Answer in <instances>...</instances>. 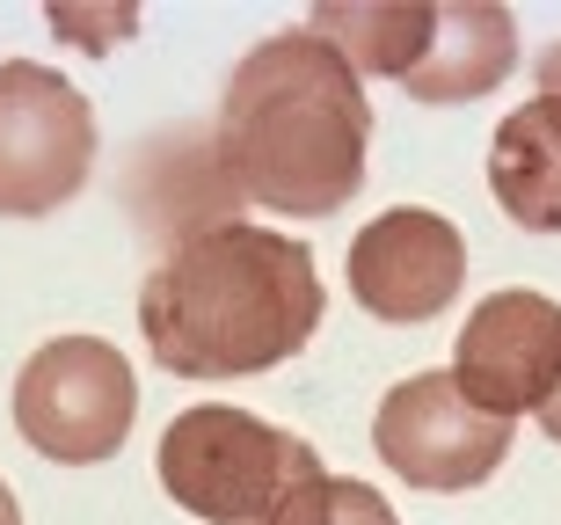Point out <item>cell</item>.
Listing matches in <instances>:
<instances>
[{
    "mask_svg": "<svg viewBox=\"0 0 561 525\" xmlns=\"http://www.w3.org/2000/svg\"><path fill=\"white\" fill-rule=\"evenodd\" d=\"M329 315L313 249L277 227H211L168 249L139 285V329L175 379H249L299 357Z\"/></svg>",
    "mask_w": 561,
    "mask_h": 525,
    "instance_id": "6da1fadb",
    "label": "cell"
},
{
    "mask_svg": "<svg viewBox=\"0 0 561 525\" xmlns=\"http://www.w3.org/2000/svg\"><path fill=\"white\" fill-rule=\"evenodd\" d=\"M211 147L249 205L285 219H329L365 183L373 103L329 37L277 30L233 66Z\"/></svg>",
    "mask_w": 561,
    "mask_h": 525,
    "instance_id": "7a4b0ae2",
    "label": "cell"
},
{
    "mask_svg": "<svg viewBox=\"0 0 561 525\" xmlns=\"http://www.w3.org/2000/svg\"><path fill=\"white\" fill-rule=\"evenodd\" d=\"M329 482L307 438L233 409L197 401L161 431V489L205 525H299Z\"/></svg>",
    "mask_w": 561,
    "mask_h": 525,
    "instance_id": "3957f363",
    "label": "cell"
},
{
    "mask_svg": "<svg viewBox=\"0 0 561 525\" xmlns=\"http://www.w3.org/2000/svg\"><path fill=\"white\" fill-rule=\"evenodd\" d=\"M139 379L103 336H51L15 373V431L30 453L59 467H95L131 438Z\"/></svg>",
    "mask_w": 561,
    "mask_h": 525,
    "instance_id": "277c9868",
    "label": "cell"
},
{
    "mask_svg": "<svg viewBox=\"0 0 561 525\" xmlns=\"http://www.w3.org/2000/svg\"><path fill=\"white\" fill-rule=\"evenodd\" d=\"M95 169V110L66 73L0 59V212L44 219L73 205Z\"/></svg>",
    "mask_w": 561,
    "mask_h": 525,
    "instance_id": "5b68a950",
    "label": "cell"
},
{
    "mask_svg": "<svg viewBox=\"0 0 561 525\" xmlns=\"http://www.w3.org/2000/svg\"><path fill=\"white\" fill-rule=\"evenodd\" d=\"M511 423L474 409L459 395L453 365L445 373H409L387 387L373 416V445L379 460L394 467L409 489H431V497H459V489H481L511 460Z\"/></svg>",
    "mask_w": 561,
    "mask_h": 525,
    "instance_id": "8992f818",
    "label": "cell"
},
{
    "mask_svg": "<svg viewBox=\"0 0 561 525\" xmlns=\"http://www.w3.org/2000/svg\"><path fill=\"white\" fill-rule=\"evenodd\" d=\"M453 379L474 409L503 423L540 416L561 387V307L525 285L489 293L453 343Z\"/></svg>",
    "mask_w": 561,
    "mask_h": 525,
    "instance_id": "52a82bcc",
    "label": "cell"
},
{
    "mask_svg": "<svg viewBox=\"0 0 561 525\" xmlns=\"http://www.w3.org/2000/svg\"><path fill=\"white\" fill-rule=\"evenodd\" d=\"M467 285V241L445 212L394 205L351 241V293L387 329H423L459 299Z\"/></svg>",
    "mask_w": 561,
    "mask_h": 525,
    "instance_id": "ba28073f",
    "label": "cell"
},
{
    "mask_svg": "<svg viewBox=\"0 0 561 525\" xmlns=\"http://www.w3.org/2000/svg\"><path fill=\"white\" fill-rule=\"evenodd\" d=\"M511 66H518V15L496 0H445L431 22V52L401 88L416 103H474L511 81Z\"/></svg>",
    "mask_w": 561,
    "mask_h": 525,
    "instance_id": "9c48e42d",
    "label": "cell"
},
{
    "mask_svg": "<svg viewBox=\"0 0 561 525\" xmlns=\"http://www.w3.org/2000/svg\"><path fill=\"white\" fill-rule=\"evenodd\" d=\"M489 190L511 227L561 233V103L533 95L489 139Z\"/></svg>",
    "mask_w": 561,
    "mask_h": 525,
    "instance_id": "30bf717a",
    "label": "cell"
},
{
    "mask_svg": "<svg viewBox=\"0 0 561 525\" xmlns=\"http://www.w3.org/2000/svg\"><path fill=\"white\" fill-rule=\"evenodd\" d=\"M431 22H437L431 0H321L307 30L329 37L335 52L351 59L357 81H365V73L409 81L423 66V52H431Z\"/></svg>",
    "mask_w": 561,
    "mask_h": 525,
    "instance_id": "8fae6325",
    "label": "cell"
},
{
    "mask_svg": "<svg viewBox=\"0 0 561 525\" xmlns=\"http://www.w3.org/2000/svg\"><path fill=\"white\" fill-rule=\"evenodd\" d=\"M299 525H401V518H394V504H387L373 482L329 475V482H321V497H313V511Z\"/></svg>",
    "mask_w": 561,
    "mask_h": 525,
    "instance_id": "7c38bea8",
    "label": "cell"
},
{
    "mask_svg": "<svg viewBox=\"0 0 561 525\" xmlns=\"http://www.w3.org/2000/svg\"><path fill=\"white\" fill-rule=\"evenodd\" d=\"M540 95H554V103H561V44H547V52H540Z\"/></svg>",
    "mask_w": 561,
    "mask_h": 525,
    "instance_id": "4fadbf2b",
    "label": "cell"
},
{
    "mask_svg": "<svg viewBox=\"0 0 561 525\" xmlns=\"http://www.w3.org/2000/svg\"><path fill=\"white\" fill-rule=\"evenodd\" d=\"M540 431H547V438L561 445V387H554V401H547V409H540Z\"/></svg>",
    "mask_w": 561,
    "mask_h": 525,
    "instance_id": "5bb4252c",
    "label": "cell"
},
{
    "mask_svg": "<svg viewBox=\"0 0 561 525\" xmlns=\"http://www.w3.org/2000/svg\"><path fill=\"white\" fill-rule=\"evenodd\" d=\"M0 525H22V504H15V489L0 482Z\"/></svg>",
    "mask_w": 561,
    "mask_h": 525,
    "instance_id": "9a60e30c",
    "label": "cell"
}]
</instances>
